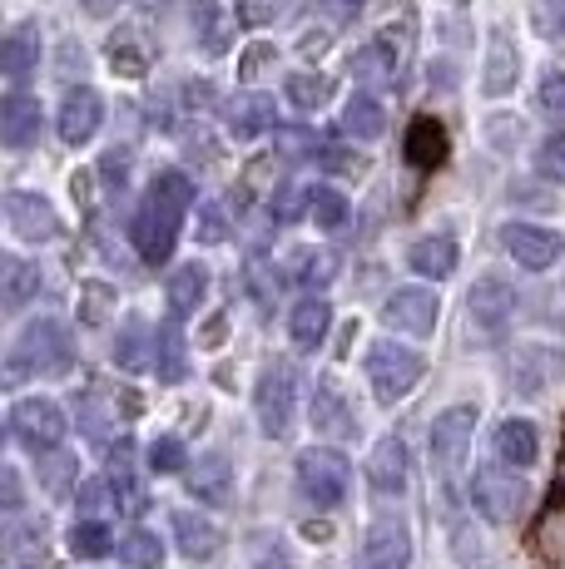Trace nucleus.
Here are the masks:
<instances>
[{
    "label": "nucleus",
    "mask_w": 565,
    "mask_h": 569,
    "mask_svg": "<svg viewBox=\"0 0 565 569\" xmlns=\"http://www.w3.org/2000/svg\"><path fill=\"white\" fill-rule=\"evenodd\" d=\"M194 203V183L184 179L179 169H165L155 183H149L145 203L135 213V248L145 262H165L179 243V223Z\"/></svg>",
    "instance_id": "obj_1"
},
{
    "label": "nucleus",
    "mask_w": 565,
    "mask_h": 569,
    "mask_svg": "<svg viewBox=\"0 0 565 569\" xmlns=\"http://www.w3.org/2000/svg\"><path fill=\"white\" fill-rule=\"evenodd\" d=\"M75 362V347H70V332H65V322L56 317H40V322H30L26 332H20L16 352H10V381H20L30 371V377H60V371H70Z\"/></svg>",
    "instance_id": "obj_2"
},
{
    "label": "nucleus",
    "mask_w": 565,
    "mask_h": 569,
    "mask_svg": "<svg viewBox=\"0 0 565 569\" xmlns=\"http://www.w3.org/2000/svg\"><path fill=\"white\" fill-rule=\"evenodd\" d=\"M347 480H353V466H347V456L333 451V446H313V451L298 456V490L308 506H318V510L343 506Z\"/></svg>",
    "instance_id": "obj_3"
},
{
    "label": "nucleus",
    "mask_w": 565,
    "mask_h": 569,
    "mask_svg": "<svg viewBox=\"0 0 565 569\" xmlns=\"http://www.w3.org/2000/svg\"><path fill=\"white\" fill-rule=\"evenodd\" d=\"M367 381H373V397L383 401V407H397L422 381V357L397 342H373L367 347Z\"/></svg>",
    "instance_id": "obj_4"
},
{
    "label": "nucleus",
    "mask_w": 565,
    "mask_h": 569,
    "mask_svg": "<svg viewBox=\"0 0 565 569\" xmlns=\"http://www.w3.org/2000/svg\"><path fill=\"white\" fill-rule=\"evenodd\" d=\"M466 322H472L476 342H502L516 322V288L502 278H482L466 292Z\"/></svg>",
    "instance_id": "obj_5"
},
{
    "label": "nucleus",
    "mask_w": 565,
    "mask_h": 569,
    "mask_svg": "<svg viewBox=\"0 0 565 569\" xmlns=\"http://www.w3.org/2000/svg\"><path fill=\"white\" fill-rule=\"evenodd\" d=\"M472 506L476 516H486L492 525H511L526 506V480L506 466H482L472 476Z\"/></svg>",
    "instance_id": "obj_6"
},
{
    "label": "nucleus",
    "mask_w": 565,
    "mask_h": 569,
    "mask_svg": "<svg viewBox=\"0 0 565 569\" xmlns=\"http://www.w3.org/2000/svg\"><path fill=\"white\" fill-rule=\"evenodd\" d=\"M10 436H16L26 451H36V456L56 451V446L65 441V411L50 397L16 401V407H10Z\"/></svg>",
    "instance_id": "obj_7"
},
{
    "label": "nucleus",
    "mask_w": 565,
    "mask_h": 569,
    "mask_svg": "<svg viewBox=\"0 0 565 569\" xmlns=\"http://www.w3.org/2000/svg\"><path fill=\"white\" fill-rule=\"evenodd\" d=\"M293 397H298V377H293L288 362H268L264 377H258V391H254V407H258V426L264 436H278L293 426Z\"/></svg>",
    "instance_id": "obj_8"
},
{
    "label": "nucleus",
    "mask_w": 565,
    "mask_h": 569,
    "mask_svg": "<svg viewBox=\"0 0 565 569\" xmlns=\"http://www.w3.org/2000/svg\"><path fill=\"white\" fill-rule=\"evenodd\" d=\"M476 436V407H452L432 421V466L442 476H456L466 466V451H472Z\"/></svg>",
    "instance_id": "obj_9"
},
{
    "label": "nucleus",
    "mask_w": 565,
    "mask_h": 569,
    "mask_svg": "<svg viewBox=\"0 0 565 569\" xmlns=\"http://www.w3.org/2000/svg\"><path fill=\"white\" fill-rule=\"evenodd\" d=\"M565 377V352L546 342H526L511 357V381H516L521 397H546L551 387Z\"/></svg>",
    "instance_id": "obj_10"
},
{
    "label": "nucleus",
    "mask_w": 565,
    "mask_h": 569,
    "mask_svg": "<svg viewBox=\"0 0 565 569\" xmlns=\"http://www.w3.org/2000/svg\"><path fill=\"white\" fill-rule=\"evenodd\" d=\"M6 218L20 243H50V238L60 233V213L50 208V199H40V193H30V189L6 193Z\"/></svg>",
    "instance_id": "obj_11"
},
{
    "label": "nucleus",
    "mask_w": 565,
    "mask_h": 569,
    "mask_svg": "<svg viewBox=\"0 0 565 569\" xmlns=\"http://www.w3.org/2000/svg\"><path fill=\"white\" fill-rule=\"evenodd\" d=\"M357 569H412V530L402 520H377L357 550Z\"/></svg>",
    "instance_id": "obj_12"
},
{
    "label": "nucleus",
    "mask_w": 565,
    "mask_h": 569,
    "mask_svg": "<svg viewBox=\"0 0 565 569\" xmlns=\"http://www.w3.org/2000/svg\"><path fill=\"white\" fill-rule=\"evenodd\" d=\"M437 312H442L437 292H427V288H397L393 298H387V308H383V322L397 327V332L427 337L432 327H437Z\"/></svg>",
    "instance_id": "obj_13"
},
{
    "label": "nucleus",
    "mask_w": 565,
    "mask_h": 569,
    "mask_svg": "<svg viewBox=\"0 0 565 569\" xmlns=\"http://www.w3.org/2000/svg\"><path fill=\"white\" fill-rule=\"evenodd\" d=\"M561 248H565V238L556 233V228H541V223H511L506 228V253L531 272L551 268V262L561 258Z\"/></svg>",
    "instance_id": "obj_14"
},
{
    "label": "nucleus",
    "mask_w": 565,
    "mask_h": 569,
    "mask_svg": "<svg viewBox=\"0 0 565 569\" xmlns=\"http://www.w3.org/2000/svg\"><path fill=\"white\" fill-rule=\"evenodd\" d=\"M100 119H105V100L90 90V84H75L60 104V139L65 144H85V139H95Z\"/></svg>",
    "instance_id": "obj_15"
},
{
    "label": "nucleus",
    "mask_w": 565,
    "mask_h": 569,
    "mask_svg": "<svg viewBox=\"0 0 565 569\" xmlns=\"http://www.w3.org/2000/svg\"><path fill=\"white\" fill-rule=\"evenodd\" d=\"M189 496L204 500V506H224L228 496H234V461H228L224 451H209L199 456V461L189 466Z\"/></svg>",
    "instance_id": "obj_16"
},
{
    "label": "nucleus",
    "mask_w": 565,
    "mask_h": 569,
    "mask_svg": "<svg viewBox=\"0 0 565 569\" xmlns=\"http://www.w3.org/2000/svg\"><path fill=\"white\" fill-rule=\"evenodd\" d=\"M367 480H373L377 496H402L407 490V446L402 436H383L367 456Z\"/></svg>",
    "instance_id": "obj_17"
},
{
    "label": "nucleus",
    "mask_w": 565,
    "mask_h": 569,
    "mask_svg": "<svg viewBox=\"0 0 565 569\" xmlns=\"http://www.w3.org/2000/svg\"><path fill=\"white\" fill-rule=\"evenodd\" d=\"M313 431H318V436H353L357 431V416H353L343 387L333 377L313 387Z\"/></svg>",
    "instance_id": "obj_18"
},
{
    "label": "nucleus",
    "mask_w": 565,
    "mask_h": 569,
    "mask_svg": "<svg viewBox=\"0 0 565 569\" xmlns=\"http://www.w3.org/2000/svg\"><path fill=\"white\" fill-rule=\"evenodd\" d=\"M174 540H179L184 560H194V565L214 560V555L224 550V530L209 516H194V510H179V516H174Z\"/></svg>",
    "instance_id": "obj_19"
},
{
    "label": "nucleus",
    "mask_w": 565,
    "mask_h": 569,
    "mask_svg": "<svg viewBox=\"0 0 565 569\" xmlns=\"http://www.w3.org/2000/svg\"><path fill=\"white\" fill-rule=\"evenodd\" d=\"M516 74H521V50L506 30H492L486 40V74H482V90L486 94H506L516 90Z\"/></svg>",
    "instance_id": "obj_20"
},
{
    "label": "nucleus",
    "mask_w": 565,
    "mask_h": 569,
    "mask_svg": "<svg viewBox=\"0 0 565 569\" xmlns=\"http://www.w3.org/2000/svg\"><path fill=\"white\" fill-rule=\"evenodd\" d=\"M0 139L6 149H36L40 144V104L26 100V94H10L0 104Z\"/></svg>",
    "instance_id": "obj_21"
},
{
    "label": "nucleus",
    "mask_w": 565,
    "mask_h": 569,
    "mask_svg": "<svg viewBox=\"0 0 565 569\" xmlns=\"http://www.w3.org/2000/svg\"><path fill=\"white\" fill-rule=\"evenodd\" d=\"M0 70H6L10 84H26L30 74L40 70V36L36 26H16L6 36V46H0Z\"/></svg>",
    "instance_id": "obj_22"
},
{
    "label": "nucleus",
    "mask_w": 565,
    "mask_h": 569,
    "mask_svg": "<svg viewBox=\"0 0 565 569\" xmlns=\"http://www.w3.org/2000/svg\"><path fill=\"white\" fill-rule=\"evenodd\" d=\"M274 124H278V104L268 100V94H238V100L228 104V134L234 139H258Z\"/></svg>",
    "instance_id": "obj_23"
},
{
    "label": "nucleus",
    "mask_w": 565,
    "mask_h": 569,
    "mask_svg": "<svg viewBox=\"0 0 565 569\" xmlns=\"http://www.w3.org/2000/svg\"><path fill=\"white\" fill-rule=\"evenodd\" d=\"M204 292H209V268L204 262H184V268L169 272V317L184 322V317L199 312Z\"/></svg>",
    "instance_id": "obj_24"
},
{
    "label": "nucleus",
    "mask_w": 565,
    "mask_h": 569,
    "mask_svg": "<svg viewBox=\"0 0 565 569\" xmlns=\"http://www.w3.org/2000/svg\"><path fill=\"white\" fill-rule=\"evenodd\" d=\"M496 456H502V466H516V470L536 466V456H541V436H536V426L521 421V416L502 421V426H496Z\"/></svg>",
    "instance_id": "obj_25"
},
{
    "label": "nucleus",
    "mask_w": 565,
    "mask_h": 569,
    "mask_svg": "<svg viewBox=\"0 0 565 569\" xmlns=\"http://www.w3.org/2000/svg\"><path fill=\"white\" fill-rule=\"evenodd\" d=\"M110 490H115V506L125 510V516H139V510L149 506L145 500V486H139V476H135V446L129 441H119V451L110 456Z\"/></svg>",
    "instance_id": "obj_26"
},
{
    "label": "nucleus",
    "mask_w": 565,
    "mask_h": 569,
    "mask_svg": "<svg viewBox=\"0 0 565 569\" xmlns=\"http://www.w3.org/2000/svg\"><path fill=\"white\" fill-rule=\"evenodd\" d=\"M442 159H447V129H442L432 114L412 119V129H407V163H412V169H437Z\"/></svg>",
    "instance_id": "obj_27"
},
{
    "label": "nucleus",
    "mask_w": 565,
    "mask_h": 569,
    "mask_svg": "<svg viewBox=\"0 0 565 569\" xmlns=\"http://www.w3.org/2000/svg\"><path fill=\"white\" fill-rule=\"evenodd\" d=\"M36 298H40V268H30L20 258H0V302H6V312L30 308Z\"/></svg>",
    "instance_id": "obj_28"
},
{
    "label": "nucleus",
    "mask_w": 565,
    "mask_h": 569,
    "mask_svg": "<svg viewBox=\"0 0 565 569\" xmlns=\"http://www.w3.org/2000/svg\"><path fill=\"white\" fill-rule=\"evenodd\" d=\"M328 327H333V308L323 298H303L298 308H293V317H288V332H293V342H298L303 352H318L323 337H328Z\"/></svg>",
    "instance_id": "obj_29"
},
{
    "label": "nucleus",
    "mask_w": 565,
    "mask_h": 569,
    "mask_svg": "<svg viewBox=\"0 0 565 569\" xmlns=\"http://www.w3.org/2000/svg\"><path fill=\"white\" fill-rule=\"evenodd\" d=\"M407 268L422 272V278H452L456 272V243L447 233L442 238H417L407 253Z\"/></svg>",
    "instance_id": "obj_30"
},
{
    "label": "nucleus",
    "mask_w": 565,
    "mask_h": 569,
    "mask_svg": "<svg viewBox=\"0 0 565 569\" xmlns=\"http://www.w3.org/2000/svg\"><path fill=\"white\" fill-rule=\"evenodd\" d=\"M75 411H80V426H85V436H90L95 446H105L115 436V426H119V411L110 407V397H105L100 387H90L85 397H75Z\"/></svg>",
    "instance_id": "obj_31"
},
{
    "label": "nucleus",
    "mask_w": 565,
    "mask_h": 569,
    "mask_svg": "<svg viewBox=\"0 0 565 569\" xmlns=\"http://www.w3.org/2000/svg\"><path fill=\"white\" fill-rule=\"evenodd\" d=\"M288 278L303 288H328L338 278V258L323 253V248H293L288 253Z\"/></svg>",
    "instance_id": "obj_32"
},
{
    "label": "nucleus",
    "mask_w": 565,
    "mask_h": 569,
    "mask_svg": "<svg viewBox=\"0 0 565 569\" xmlns=\"http://www.w3.org/2000/svg\"><path fill=\"white\" fill-rule=\"evenodd\" d=\"M343 129L353 139H377L387 129V109H383V100H373V94H353L347 100V109H343Z\"/></svg>",
    "instance_id": "obj_33"
},
{
    "label": "nucleus",
    "mask_w": 565,
    "mask_h": 569,
    "mask_svg": "<svg viewBox=\"0 0 565 569\" xmlns=\"http://www.w3.org/2000/svg\"><path fill=\"white\" fill-rule=\"evenodd\" d=\"M46 545H50V525L46 520H16L10 525V560L16 565H40L46 560Z\"/></svg>",
    "instance_id": "obj_34"
},
{
    "label": "nucleus",
    "mask_w": 565,
    "mask_h": 569,
    "mask_svg": "<svg viewBox=\"0 0 565 569\" xmlns=\"http://www.w3.org/2000/svg\"><path fill=\"white\" fill-rule=\"evenodd\" d=\"M155 367H159L165 381L184 377V337H179V322H174V317L159 327V337H155Z\"/></svg>",
    "instance_id": "obj_35"
},
{
    "label": "nucleus",
    "mask_w": 565,
    "mask_h": 569,
    "mask_svg": "<svg viewBox=\"0 0 565 569\" xmlns=\"http://www.w3.org/2000/svg\"><path fill=\"white\" fill-rule=\"evenodd\" d=\"M119 560L129 569H159L165 545H159V535H149V530H129L125 540H119Z\"/></svg>",
    "instance_id": "obj_36"
},
{
    "label": "nucleus",
    "mask_w": 565,
    "mask_h": 569,
    "mask_svg": "<svg viewBox=\"0 0 565 569\" xmlns=\"http://www.w3.org/2000/svg\"><path fill=\"white\" fill-rule=\"evenodd\" d=\"M70 550L80 555V560H105V555L115 550V535L105 530L100 520H80V525L70 530Z\"/></svg>",
    "instance_id": "obj_37"
},
{
    "label": "nucleus",
    "mask_w": 565,
    "mask_h": 569,
    "mask_svg": "<svg viewBox=\"0 0 565 569\" xmlns=\"http://www.w3.org/2000/svg\"><path fill=\"white\" fill-rule=\"evenodd\" d=\"M313 193L308 183H282V189L274 193V223H298L303 213H313Z\"/></svg>",
    "instance_id": "obj_38"
},
{
    "label": "nucleus",
    "mask_w": 565,
    "mask_h": 569,
    "mask_svg": "<svg viewBox=\"0 0 565 569\" xmlns=\"http://www.w3.org/2000/svg\"><path fill=\"white\" fill-rule=\"evenodd\" d=\"M531 26H536L541 40H551V46H565V0H536V10H531Z\"/></svg>",
    "instance_id": "obj_39"
},
{
    "label": "nucleus",
    "mask_w": 565,
    "mask_h": 569,
    "mask_svg": "<svg viewBox=\"0 0 565 569\" xmlns=\"http://www.w3.org/2000/svg\"><path fill=\"white\" fill-rule=\"evenodd\" d=\"M145 342H149V332L139 322H129L125 332H119V347H115V362L125 367V371H139V367H149V352H145Z\"/></svg>",
    "instance_id": "obj_40"
},
{
    "label": "nucleus",
    "mask_w": 565,
    "mask_h": 569,
    "mask_svg": "<svg viewBox=\"0 0 565 569\" xmlns=\"http://www.w3.org/2000/svg\"><path fill=\"white\" fill-rule=\"evenodd\" d=\"M333 84L323 80V74H288V100L298 109H318L323 100H328Z\"/></svg>",
    "instance_id": "obj_41"
},
{
    "label": "nucleus",
    "mask_w": 565,
    "mask_h": 569,
    "mask_svg": "<svg viewBox=\"0 0 565 569\" xmlns=\"http://www.w3.org/2000/svg\"><path fill=\"white\" fill-rule=\"evenodd\" d=\"M347 213H353V208H347V199L338 189H318V193H313V223H318V228H343Z\"/></svg>",
    "instance_id": "obj_42"
},
{
    "label": "nucleus",
    "mask_w": 565,
    "mask_h": 569,
    "mask_svg": "<svg viewBox=\"0 0 565 569\" xmlns=\"http://www.w3.org/2000/svg\"><path fill=\"white\" fill-rule=\"evenodd\" d=\"M189 466V456H184V446L174 441V436H159L155 446H149V470L155 476H174V470Z\"/></svg>",
    "instance_id": "obj_43"
},
{
    "label": "nucleus",
    "mask_w": 565,
    "mask_h": 569,
    "mask_svg": "<svg viewBox=\"0 0 565 569\" xmlns=\"http://www.w3.org/2000/svg\"><path fill=\"white\" fill-rule=\"evenodd\" d=\"M536 169L546 173V179H556V183H565V134H551L546 144L536 149Z\"/></svg>",
    "instance_id": "obj_44"
},
{
    "label": "nucleus",
    "mask_w": 565,
    "mask_h": 569,
    "mask_svg": "<svg viewBox=\"0 0 565 569\" xmlns=\"http://www.w3.org/2000/svg\"><path fill=\"white\" fill-rule=\"evenodd\" d=\"M228 238V218L219 203H204L199 208V243H224Z\"/></svg>",
    "instance_id": "obj_45"
},
{
    "label": "nucleus",
    "mask_w": 565,
    "mask_h": 569,
    "mask_svg": "<svg viewBox=\"0 0 565 569\" xmlns=\"http://www.w3.org/2000/svg\"><path fill=\"white\" fill-rule=\"evenodd\" d=\"M110 506H115L110 480H90V486H80V510H85V516H100V510H110Z\"/></svg>",
    "instance_id": "obj_46"
},
{
    "label": "nucleus",
    "mask_w": 565,
    "mask_h": 569,
    "mask_svg": "<svg viewBox=\"0 0 565 569\" xmlns=\"http://www.w3.org/2000/svg\"><path fill=\"white\" fill-rule=\"evenodd\" d=\"M541 109L565 124V74H546V80H541Z\"/></svg>",
    "instance_id": "obj_47"
},
{
    "label": "nucleus",
    "mask_w": 565,
    "mask_h": 569,
    "mask_svg": "<svg viewBox=\"0 0 565 569\" xmlns=\"http://www.w3.org/2000/svg\"><path fill=\"white\" fill-rule=\"evenodd\" d=\"M110 60H115V74H145V54H135V50H129V40H110Z\"/></svg>",
    "instance_id": "obj_48"
},
{
    "label": "nucleus",
    "mask_w": 565,
    "mask_h": 569,
    "mask_svg": "<svg viewBox=\"0 0 565 569\" xmlns=\"http://www.w3.org/2000/svg\"><path fill=\"white\" fill-rule=\"evenodd\" d=\"M80 302H85V322H105V308H110V288H100V282H85V288H80Z\"/></svg>",
    "instance_id": "obj_49"
},
{
    "label": "nucleus",
    "mask_w": 565,
    "mask_h": 569,
    "mask_svg": "<svg viewBox=\"0 0 565 569\" xmlns=\"http://www.w3.org/2000/svg\"><path fill=\"white\" fill-rule=\"evenodd\" d=\"M278 50L274 46H248L244 60H238V74H264V64H274Z\"/></svg>",
    "instance_id": "obj_50"
},
{
    "label": "nucleus",
    "mask_w": 565,
    "mask_h": 569,
    "mask_svg": "<svg viewBox=\"0 0 565 569\" xmlns=\"http://www.w3.org/2000/svg\"><path fill=\"white\" fill-rule=\"evenodd\" d=\"M70 476H75V461H70V456H56V461L46 466V490H56V496H60V490L70 486Z\"/></svg>",
    "instance_id": "obj_51"
},
{
    "label": "nucleus",
    "mask_w": 565,
    "mask_h": 569,
    "mask_svg": "<svg viewBox=\"0 0 565 569\" xmlns=\"http://www.w3.org/2000/svg\"><path fill=\"white\" fill-rule=\"evenodd\" d=\"M0 486H6V516H20V470L6 466L0 470Z\"/></svg>",
    "instance_id": "obj_52"
},
{
    "label": "nucleus",
    "mask_w": 565,
    "mask_h": 569,
    "mask_svg": "<svg viewBox=\"0 0 565 569\" xmlns=\"http://www.w3.org/2000/svg\"><path fill=\"white\" fill-rule=\"evenodd\" d=\"M105 173L125 183V173H129V149H110V154H105Z\"/></svg>",
    "instance_id": "obj_53"
},
{
    "label": "nucleus",
    "mask_w": 565,
    "mask_h": 569,
    "mask_svg": "<svg viewBox=\"0 0 565 569\" xmlns=\"http://www.w3.org/2000/svg\"><path fill=\"white\" fill-rule=\"evenodd\" d=\"M278 144H282V154H288V159H303L313 149V139L308 134H278Z\"/></svg>",
    "instance_id": "obj_54"
},
{
    "label": "nucleus",
    "mask_w": 565,
    "mask_h": 569,
    "mask_svg": "<svg viewBox=\"0 0 565 569\" xmlns=\"http://www.w3.org/2000/svg\"><path fill=\"white\" fill-rule=\"evenodd\" d=\"M268 169H274V159H254V163H248V183H264Z\"/></svg>",
    "instance_id": "obj_55"
},
{
    "label": "nucleus",
    "mask_w": 565,
    "mask_h": 569,
    "mask_svg": "<svg viewBox=\"0 0 565 569\" xmlns=\"http://www.w3.org/2000/svg\"><path fill=\"white\" fill-rule=\"evenodd\" d=\"M85 6H90V10H95V16H110V10L119 6V0H85Z\"/></svg>",
    "instance_id": "obj_56"
}]
</instances>
